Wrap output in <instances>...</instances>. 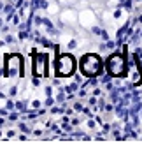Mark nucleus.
I'll return each instance as SVG.
<instances>
[{
    "label": "nucleus",
    "mask_w": 142,
    "mask_h": 148,
    "mask_svg": "<svg viewBox=\"0 0 142 148\" xmlns=\"http://www.w3.org/2000/svg\"><path fill=\"white\" fill-rule=\"evenodd\" d=\"M79 18H82V20H81V23H82L84 27H91V28L95 27V20H97L95 12H91V11H82Z\"/></svg>",
    "instance_id": "nucleus-6"
},
{
    "label": "nucleus",
    "mask_w": 142,
    "mask_h": 148,
    "mask_svg": "<svg viewBox=\"0 0 142 148\" xmlns=\"http://www.w3.org/2000/svg\"><path fill=\"white\" fill-rule=\"evenodd\" d=\"M5 74L7 76H23L25 71H23V58L21 55H9L7 62H5Z\"/></svg>",
    "instance_id": "nucleus-4"
},
{
    "label": "nucleus",
    "mask_w": 142,
    "mask_h": 148,
    "mask_svg": "<svg viewBox=\"0 0 142 148\" xmlns=\"http://www.w3.org/2000/svg\"><path fill=\"white\" fill-rule=\"evenodd\" d=\"M128 51H114L111 53L107 60H105V71L109 76L116 78V79H123L128 76Z\"/></svg>",
    "instance_id": "nucleus-1"
},
{
    "label": "nucleus",
    "mask_w": 142,
    "mask_h": 148,
    "mask_svg": "<svg viewBox=\"0 0 142 148\" xmlns=\"http://www.w3.org/2000/svg\"><path fill=\"white\" fill-rule=\"evenodd\" d=\"M62 20H63V23H67V25H74L76 20H77V12H76L74 9H67V11L62 12Z\"/></svg>",
    "instance_id": "nucleus-7"
},
{
    "label": "nucleus",
    "mask_w": 142,
    "mask_h": 148,
    "mask_svg": "<svg viewBox=\"0 0 142 148\" xmlns=\"http://www.w3.org/2000/svg\"><path fill=\"white\" fill-rule=\"evenodd\" d=\"M79 67H81L82 76H86V78H97L98 74L102 72V69H103V62H102V58L98 57V55L86 53V55H82Z\"/></svg>",
    "instance_id": "nucleus-2"
},
{
    "label": "nucleus",
    "mask_w": 142,
    "mask_h": 148,
    "mask_svg": "<svg viewBox=\"0 0 142 148\" xmlns=\"http://www.w3.org/2000/svg\"><path fill=\"white\" fill-rule=\"evenodd\" d=\"M76 72V60L72 55H60L58 60H56V65H55V74L58 78H68Z\"/></svg>",
    "instance_id": "nucleus-3"
},
{
    "label": "nucleus",
    "mask_w": 142,
    "mask_h": 148,
    "mask_svg": "<svg viewBox=\"0 0 142 148\" xmlns=\"http://www.w3.org/2000/svg\"><path fill=\"white\" fill-rule=\"evenodd\" d=\"M47 67H49V57L44 53H39L33 57V72L35 76H47Z\"/></svg>",
    "instance_id": "nucleus-5"
}]
</instances>
